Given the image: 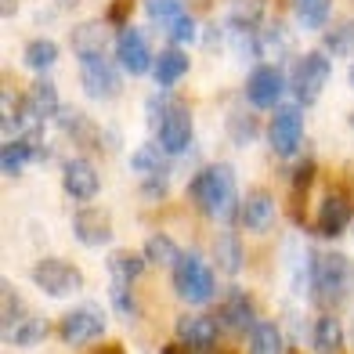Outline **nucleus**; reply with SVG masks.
Returning <instances> with one entry per match:
<instances>
[{
    "instance_id": "nucleus-36",
    "label": "nucleus",
    "mask_w": 354,
    "mask_h": 354,
    "mask_svg": "<svg viewBox=\"0 0 354 354\" xmlns=\"http://www.w3.org/2000/svg\"><path fill=\"white\" fill-rule=\"evenodd\" d=\"M141 192L149 199H159V196H167L170 192V181H167V174H156V177H145L141 181Z\"/></svg>"
},
{
    "instance_id": "nucleus-38",
    "label": "nucleus",
    "mask_w": 354,
    "mask_h": 354,
    "mask_svg": "<svg viewBox=\"0 0 354 354\" xmlns=\"http://www.w3.org/2000/svg\"><path fill=\"white\" fill-rule=\"evenodd\" d=\"M0 4H4V8H0V11H4V15H8V19H11V15H15V11H19V0H0Z\"/></svg>"
},
{
    "instance_id": "nucleus-2",
    "label": "nucleus",
    "mask_w": 354,
    "mask_h": 354,
    "mask_svg": "<svg viewBox=\"0 0 354 354\" xmlns=\"http://www.w3.org/2000/svg\"><path fill=\"white\" fill-rule=\"evenodd\" d=\"M188 196L203 206V214L210 221H239V185H235V170L232 163H210L203 167L188 185Z\"/></svg>"
},
{
    "instance_id": "nucleus-26",
    "label": "nucleus",
    "mask_w": 354,
    "mask_h": 354,
    "mask_svg": "<svg viewBox=\"0 0 354 354\" xmlns=\"http://www.w3.org/2000/svg\"><path fill=\"white\" fill-rule=\"evenodd\" d=\"M47 333H51V322L40 318V315H26L19 326H15L11 333H4V336H8V344H15V347H37V344L47 340Z\"/></svg>"
},
{
    "instance_id": "nucleus-30",
    "label": "nucleus",
    "mask_w": 354,
    "mask_h": 354,
    "mask_svg": "<svg viewBox=\"0 0 354 354\" xmlns=\"http://www.w3.org/2000/svg\"><path fill=\"white\" fill-rule=\"evenodd\" d=\"M58 44L55 40H29L26 44V69H33V73H47V69H51L55 66V62H58Z\"/></svg>"
},
{
    "instance_id": "nucleus-19",
    "label": "nucleus",
    "mask_w": 354,
    "mask_h": 354,
    "mask_svg": "<svg viewBox=\"0 0 354 354\" xmlns=\"http://www.w3.org/2000/svg\"><path fill=\"white\" fill-rule=\"evenodd\" d=\"M145 261L149 257L138 253V250H112L109 261H105V275L112 286H134L145 271Z\"/></svg>"
},
{
    "instance_id": "nucleus-7",
    "label": "nucleus",
    "mask_w": 354,
    "mask_h": 354,
    "mask_svg": "<svg viewBox=\"0 0 354 354\" xmlns=\"http://www.w3.org/2000/svg\"><path fill=\"white\" fill-rule=\"evenodd\" d=\"M33 286L40 289L44 297H55V300H66V297H76L80 289H84V275H80V268L69 264V261H40L33 268Z\"/></svg>"
},
{
    "instance_id": "nucleus-16",
    "label": "nucleus",
    "mask_w": 354,
    "mask_h": 354,
    "mask_svg": "<svg viewBox=\"0 0 354 354\" xmlns=\"http://www.w3.org/2000/svg\"><path fill=\"white\" fill-rule=\"evenodd\" d=\"M217 336H221V318H214V315H185L177 322V340L196 354L210 351L217 344Z\"/></svg>"
},
{
    "instance_id": "nucleus-28",
    "label": "nucleus",
    "mask_w": 354,
    "mask_h": 354,
    "mask_svg": "<svg viewBox=\"0 0 354 354\" xmlns=\"http://www.w3.org/2000/svg\"><path fill=\"white\" fill-rule=\"evenodd\" d=\"M250 354H282V329L275 322H257L250 333Z\"/></svg>"
},
{
    "instance_id": "nucleus-15",
    "label": "nucleus",
    "mask_w": 354,
    "mask_h": 354,
    "mask_svg": "<svg viewBox=\"0 0 354 354\" xmlns=\"http://www.w3.org/2000/svg\"><path fill=\"white\" fill-rule=\"evenodd\" d=\"M275 217H279V203L268 188H253L243 199V206H239V224H243V232H253V235H264L275 224Z\"/></svg>"
},
{
    "instance_id": "nucleus-10",
    "label": "nucleus",
    "mask_w": 354,
    "mask_h": 354,
    "mask_svg": "<svg viewBox=\"0 0 354 354\" xmlns=\"http://www.w3.org/2000/svg\"><path fill=\"white\" fill-rule=\"evenodd\" d=\"M156 141L163 145V152L167 156H181L188 152V145H192V109L177 98L170 109H167V116L163 123L156 127Z\"/></svg>"
},
{
    "instance_id": "nucleus-11",
    "label": "nucleus",
    "mask_w": 354,
    "mask_h": 354,
    "mask_svg": "<svg viewBox=\"0 0 354 354\" xmlns=\"http://www.w3.org/2000/svg\"><path fill=\"white\" fill-rule=\"evenodd\" d=\"M116 58H120L123 73H131V76H145V73H152V66H156L149 37H145L141 29H123V33L116 37Z\"/></svg>"
},
{
    "instance_id": "nucleus-33",
    "label": "nucleus",
    "mask_w": 354,
    "mask_h": 354,
    "mask_svg": "<svg viewBox=\"0 0 354 354\" xmlns=\"http://www.w3.org/2000/svg\"><path fill=\"white\" fill-rule=\"evenodd\" d=\"M167 37L174 40V44H196V37H199V26H196V15L192 11H185L181 19H177L170 29H167Z\"/></svg>"
},
{
    "instance_id": "nucleus-6",
    "label": "nucleus",
    "mask_w": 354,
    "mask_h": 354,
    "mask_svg": "<svg viewBox=\"0 0 354 354\" xmlns=\"http://www.w3.org/2000/svg\"><path fill=\"white\" fill-rule=\"evenodd\" d=\"M286 87H289V76L275 62H257L246 76V102L250 109H279Z\"/></svg>"
},
{
    "instance_id": "nucleus-13",
    "label": "nucleus",
    "mask_w": 354,
    "mask_h": 354,
    "mask_svg": "<svg viewBox=\"0 0 354 354\" xmlns=\"http://www.w3.org/2000/svg\"><path fill=\"white\" fill-rule=\"evenodd\" d=\"M73 51L80 62L87 58H109V44H112V22L109 19H91V22H80L73 29Z\"/></svg>"
},
{
    "instance_id": "nucleus-31",
    "label": "nucleus",
    "mask_w": 354,
    "mask_h": 354,
    "mask_svg": "<svg viewBox=\"0 0 354 354\" xmlns=\"http://www.w3.org/2000/svg\"><path fill=\"white\" fill-rule=\"evenodd\" d=\"M185 11H188L185 0H145V15H149L159 29H170Z\"/></svg>"
},
{
    "instance_id": "nucleus-37",
    "label": "nucleus",
    "mask_w": 354,
    "mask_h": 354,
    "mask_svg": "<svg viewBox=\"0 0 354 354\" xmlns=\"http://www.w3.org/2000/svg\"><path fill=\"white\" fill-rule=\"evenodd\" d=\"M127 11H131V0H112L109 22H112V26H120V22H127Z\"/></svg>"
},
{
    "instance_id": "nucleus-32",
    "label": "nucleus",
    "mask_w": 354,
    "mask_h": 354,
    "mask_svg": "<svg viewBox=\"0 0 354 354\" xmlns=\"http://www.w3.org/2000/svg\"><path fill=\"white\" fill-rule=\"evenodd\" d=\"M354 51V19L340 22V26H333L329 33H326V55H340L347 58Z\"/></svg>"
},
{
    "instance_id": "nucleus-23",
    "label": "nucleus",
    "mask_w": 354,
    "mask_h": 354,
    "mask_svg": "<svg viewBox=\"0 0 354 354\" xmlns=\"http://www.w3.org/2000/svg\"><path fill=\"white\" fill-rule=\"evenodd\" d=\"M264 11H268V0H228L224 19H228L232 29H261Z\"/></svg>"
},
{
    "instance_id": "nucleus-39",
    "label": "nucleus",
    "mask_w": 354,
    "mask_h": 354,
    "mask_svg": "<svg viewBox=\"0 0 354 354\" xmlns=\"http://www.w3.org/2000/svg\"><path fill=\"white\" fill-rule=\"evenodd\" d=\"M351 87H354V66H351Z\"/></svg>"
},
{
    "instance_id": "nucleus-35",
    "label": "nucleus",
    "mask_w": 354,
    "mask_h": 354,
    "mask_svg": "<svg viewBox=\"0 0 354 354\" xmlns=\"http://www.w3.org/2000/svg\"><path fill=\"white\" fill-rule=\"evenodd\" d=\"M109 300H112V308H116L120 315L131 318L134 315V300H131V286H112L109 289Z\"/></svg>"
},
{
    "instance_id": "nucleus-9",
    "label": "nucleus",
    "mask_w": 354,
    "mask_h": 354,
    "mask_svg": "<svg viewBox=\"0 0 354 354\" xmlns=\"http://www.w3.org/2000/svg\"><path fill=\"white\" fill-rule=\"evenodd\" d=\"M268 145L271 152L286 156H297V149L304 145V112L300 105H279L275 116L268 123Z\"/></svg>"
},
{
    "instance_id": "nucleus-20",
    "label": "nucleus",
    "mask_w": 354,
    "mask_h": 354,
    "mask_svg": "<svg viewBox=\"0 0 354 354\" xmlns=\"http://www.w3.org/2000/svg\"><path fill=\"white\" fill-rule=\"evenodd\" d=\"M26 109H29V116H33L37 123H47V120H55L58 112H62V102H58V87L51 84V80H33V87L26 91Z\"/></svg>"
},
{
    "instance_id": "nucleus-5",
    "label": "nucleus",
    "mask_w": 354,
    "mask_h": 354,
    "mask_svg": "<svg viewBox=\"0 0 354 354\" xmlns=\"http://www.w3.org/2000/svg\"><path fill=\"white\" fill-rule=\"evenodd\" d=\"M105 329H109V318H105V311L94 300H84L80 308H73L66 318H62V326H58L62 340H66L69 347H87L94 340H102Z\"/></svg>"
},
{
    "instance_id": "nucleus-25",
    "label": "nucleus",
    "mask_w": 354,
    "mask_h": 354,
    "mask_svg": "<svg viewBox=\"0 0 354 354\" xmlns=\"http://www.w3.org/2000/svg\"><path fill=\"white\" fill-rule=\"evenodd\" d=\"M214 257H217V268L228 271V275H239L246 264V250H243V239L235 232H221V239L214 243Z\"/></svg>"
},
{
    "instance_id": "nucleus-24",
    "label": "nucleus",
    "mask_w": 354,
    "mask_h": 354,
    "mask_svg": "<svg viewBox=\"0 0 354 354\" xmlns=\"http://www.w3.org/2000/svg\"><path fill=\"white\" fill-rule=\"evenodd\" d=\"M167 152L159 141H145L138 145V149L131 152V170L141 174V177H156V174H167Z\"/></svg>"
},
{
    "instance_id": "nucleus-34",
    "label": "nucleus",
    "mask_w": 354,
    "mask_h": 354,
    "mask_svg": "<svg viewBox=\"0 0 354 354\" xmlns=\"http://www.w3.org/2000/svg\"><path fill=\"white\" fill-rule=\"evenodd\" d=\"M228 131H232V138H235L239 145H250V141L257 138V120L246 116V112H235L232 123H228Z\"/></svg>"
},
{
    "instance_id": "nucleus-8",
    "label": "nucleus",
    "mask_w": 354,
    "mask_h": 354,
    "mask_svg": "<svg viewBox=\"0 0 354 354\" xmlns=\"http://www.w3.org/2000/svg\"><path fill=\"white\" fill-rule=\"evenodd\" d=\"M80 87L94 102H112L123 94V73L109 58H87L80 62Z\"/></svg>"
},
{
    "instance_id": "nucleus-22",
    "label": "nucleus",
    "mask_w": 354,
    "mask_h": 354,
    "mask_svg": "<svg viewBox=\"0 0 354 354\" xmlns=\"http://www.w3.org/2000/svg\"><path fill=\"white\" fill-rule=\"evenodd\" d=\"M188 55L181 51L177 44H170V47H163V51L156 55V66H152V76H156V84L163 87V91H170L177 80H181L185 73H188Z\"/></svg>"
},
{
    "instance_id": "nucleus-29",
    "label": "nucleus",
    "mask_w": 354,
    "mask_h": 354,
    "mask_svg": "<svg viewBox=\"0 0 354 354\" xmlns=\"http://www.w3.org/2000/svg\"><path fill=\"white\" fill-rule=\"evenodd\" d=\"M181 253L185 250H177V243L170 235H149L145 239V257H149L152 264H159V268H174L177 261H181Z\"/></svg>"
},
{
    "instance_id": "nucleus-21",
    "label": "nucleus",
    "mask_w": 354,
    "mask_h": 354,
    "mask_svg": "<svg viewBox=\"0 0 354 354\" xmlns=\"http://www.w3.org/2000/svg\"><path fill=\"white\" fill-rule=\"evenodd\" d=\"M344 347V322L333 311H322L311 326V351L315 354H340Z\"/></svg>"
},
{
    "instance_id": "nucleus-18",
    "label": "nucleus",
    "mask_w": 354,
    "mask_h": 354,
    "mask_svg": "<svg viewBox=\"0 0 354 354\" xmlns=\"http://www.w3.org/2000/svg\"><path fill=\"white\" fill-rule=\"evenodd\" d=\"M221 326H228L232 333H253L257 326V311H253V300L243 293V289H228L224 293V304H221Z\"/></svg>"
},
{
    "instance_id": "nucleus-4",
    "label": "nucleus",
    "mask_w": 354,
    "mask_h": 354,
    "mask_svg": "<svg viewBox=\"0 0 354 354\" xmlns=\"http://www.w3.org/2000/svg\"><path fill=\"white\" fill-rule=\"evenodd\" d=\"M329 73H333L329 55L326 51H308V55L297 58L293 73H289V91L297 94L300 105H315L322 98V91H326V84H329Z\"/></svg>"
},
{
    "instance_id": "nucleus-27",
    "label": "nucleus",
    "mask_w": 354,
    "mask_h": 354,
    "mask_svg": "<svg viewBox=\"0 0 354 354\" xmlns=\"http://www.w3.org/2000/svg\"><path fill=\"white\" fill-rule=\"evenodd\" d=\"M293 15L304 29H326L333 19V0H293Z\"/></svg>"
},
{
    "instance_id": "nucleus-14",
    "label": "nucleus",
    "mask_w": 354,
    "mask_h": 354,
    "mask_svg": "<svg viewBox=\"0 0 354 354\" xmlns=\"http://www.w3.org/2000/svg\"><path fill=\"white\" fill-rule=\"evenodd\" d=\"M62 188H66V196H73L76 203H91L102 192V177H98L91 159L73 156L69 163L62 167Z\"/></svg>"
},
{
    "instance_id": "nucleus-40",
    "label": "nucleus",
    "mask_w": 354,
    "mask_h": 354,
    "mask_svg": "<svg viewBox=\"0 0 354 354\" xmlns=\"http://www.w3.org/2000/svg\"><path fill=\"white\" fill-rule=\"evenodd\" d=\"M351 127H354V116H351Z\"/></svg>"
},
{
    "instance_id": "nucleus-3",
    "label": "nucleus",
    "mask_w": 354,
    "mask_h": 354,
    "mask_svg": "<svg viewBox=\"0 0 354 354\" xmlns=\"http://www.w3.org/2000/svg\"><path fill=\"white\" fill-rule=\"evenodd\" d=\"M174 293L181 297L185 304H210L217 297V279H214V268L203 261L196 250H185L181 261L174 264Z\"/></svg>"
},
{
    "instance_id": "nucleus-17",
    "label": "nucleus",
    "mask_w": 354,
    "mask_h": 354,
    "mask_svg": "<svg viewBox=\"0 0 354 354\" xmlns=\"http://www.w3.org/2000/svg\"><path fill=\"white\" fill-rule=\"evenodd\" d=\"M73 235L80 239L84 246H105L112 239V221L102 206H80L73 214Z\"/></svg>"
},
{
    "instance_id": "nucleus-12",
    "label": "nucleus",
    "mask_w": 354,
    "mask_h": 354,
    "mask_svg": "<svg viewBox=\"0 0 354 354\" xmlns=\"http://www.w3.org/2000/svg\"><path fill=\"white\" fill-rule=\"evenodd\" d=\"M354 221V199L347 192H329L318 206V217H315V232L326 235V239H336L351 228Z\"/></svg>"
},
{
    "instance_id": "nucleus-1",
    "label": "nucleus",
    "mask_w": 354,
    "mask_h": 354,
    "mask_svg": "<svg viewBox=\"0 0 354 354\" xmlns=\"http://www.w3.org/2000/svg\"><path fill=\"white\" fill-rule=\"evenodd\" d=\"M308 289L322 311H333L354 293V261L340 250L308 253Z\"/></svg>"
}]
</instances>
